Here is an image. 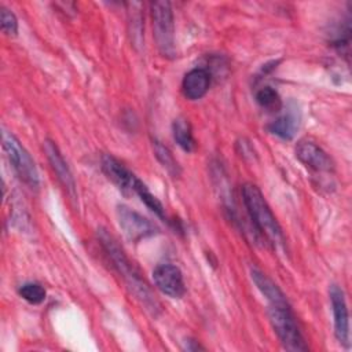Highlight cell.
Here are the masks:
<instances>
[{
    "instance_id": "1",
    "label": "cell",
    "mask_w": 352,
    "mask_h": 352,
    "mask_svg": "<svg viewBox=\"0 0 352 352\" xmlns=\"http://www.w3.org/2000/svg\"><path fill=\"white\" fill-rule=\"evenodd\" d=\"M98 239L102 245L103 250L111 260L114 268L117 272L122 276L124 282L129 287V290L135 294V297L146 307L147 311H150L153 315H157L160 309V304L155 300L154 294L151 293L150 287L144 282V279L140 276L139 271L131 263V260L126 257L122 248L118 245L116 238L106 230V228H98Z\"/></svg>"
},
{
    "instance_id": "2",
    "label": "cell",
    "mask_w": 352,
    "mask_h": 352,
    "mask_svg": "<svg viewBox=\"0 0 352 352\" xmlns=\"http://www.w3.org/2000/svg\"><path fill=\"white\" fill-rule=\"evenodd\" d=\"M242 201L253 221L256 230L263 235V238L272 245H285V236L282 228L264 199L260 188L252 183L242 186Z\"/></svg>"
},
{
    "instance_id": "3",
    "label": "cell",
    "mask_w": 352,
    "mask_h": 352,
    "mask_svg": "<svg viewBox=\"0 0 352 352\" xmlns=\"http://www.w3.org/2000/svg\"><path fill=\"white\" fill-rule=\"evenodd\" d=\"M268 318L276 337L285 349L293 352L308 351V345L289 302L268 304Z\"/></svg>"
},
{
    "instance_id": "4",
    "label": "cell",
    "mask_w": 352,
    "mask_h": 352,
    "mask_svg": "<svg viewBox=\"0 0 352 352\" xmlns=\"http://www.w3.org/2000/svg\"><path fill=\"white\" fill-rule=\"evenodd\" d=\"M3 148L19 176V179L28 184L30 188H37L40 184V176L38 170L36 168V164L28 150L23 147V144L18 140V138L11 133L4 131L3 132Z\"/></svg>"
},
{
    "instance_id": "5",
    "label": "cell",
    "mask_w": 352,
    "mask_h": 352,
    "mask_svg": "<svg viewBox=\"0 0 352 352\" xmlns=\"http://www.w3.org/2000/svg\"><path fill=\"white\" fill-rule=\"evenodd\" d=\"M151 21L153 34L160 52L164 56L175 55V23L173 12L169 1H153L151 3Z\"/></svg>"
},
{
    "instance_id": "6",
    "label": "cell",
    "mask_w": 352,
    "mask_h": 352,
    "mask_svg": "<svg viewBox=\"0 0 352 352\" xmlns=\"http://www.w3.org/2000/svg\"><path fill=\"white\" fill-rule=\"evenodd\" d=\"M117 220L122 234L131 242H139L157 232V227L148 219L125 205L117 206Z\"/></svg>"
},
{
    "instance_id": "7",
    "label": "cell",
    "mask_w": 352,
    "mask_h": 352,
    "mask_svg": "<svg viewBox=\"0 0 352 352\" xmlns=\"http://www.w3.org/2000/svg\"><path fill=\"white\" fill-rule=\"evenodd\" d=\"M296 157L307 168L315 172L330 173L334 170V162L331 157L315 142L300 140L296 146Z\"/></svg>"
},
{
    "instance_id": "8",
    "label": "cell",
    "mask_w": 352,
    "mask_h": 352,
    "mask_svg": "<svg viewBox=\"0 0 352 352\" xmlns=\"http://www.w3.org/2000/svg\"><path fill=\"white\" fill-rule=\"evenodd\" d=\"M153 280L157 289L172 298H180L186 293L182 271L172 264H160L153 271Z\"/></svg>"
},
{
    "instance_id": "9",
    "label": "cell",
    "mask_w": 352,
    "mask_h": 352,
    "mask_svg": "<svg viewBox=\"0 0 352 352\" xmlns=\"http://www.w3.org/2000/svg\"><path fill=\"white\" fill-rule=\"evenodd\" d=\"M331 311H333V320H334V334L337 341L344 345L349 346V316L348 308L344 297V292L338 285H331L329 289Z\"/></svg>"
},
{
    "instance_id": "10",
    "label": "cell",
    "mask_w": 352,
    "mask_h": 352,
    "mask_svg": "<svg viewBox=\"0 0 352 352\" xmlns=\"http://www.w3.org/2000/svg\"><path fill=\"white\" fill-rule=\"evenodd\" d=\"M43 148H44V151L47 154V158H48V162H50L52 170L55 172L58 180L60 182V184L67 190V192L70 195H74L76 182H74L73 173H72L67 162L65 161L62 153L59 151L58 146L55 144V142H52L50 139H45L44 144H43Z\"/></svg>"
},
{
    "instance_id": "11",
    "label": "cell",
    "mask_w": 352,
    "mask_h": 352,
    "mask_svg": "<svg viewBox=\"0 0 352 352\" xmlns=\"http://www.w3.org/2000/svg\"><path fill=\"white\" fill-rule=\"evenodd\" d=\"M210 87V73L206 69L195 67L186 73L182 81L183 95L190 100H198L206 95Z\"/></svg>"
},
{
    "instance_id": "12",
    "label": "cell",
    "mask_w": 352,
    "mask_h": 352,
    "mask_svg": "<svg viewBox=\"0 0 352 352\" xmlns=\"http://www.w3.org/2000/svg\"><path fill=\"white\" fill-rule=\"evenodd\" d=\"M100 166L103 173L121 190L131 191L133 179L136 177L135 173H132L122 162H120L117 158H114L110 154L102 155Z\"/></svg>"
},
{
    "instance_id": "13",
    "label": "cell",
    "mask_w": 352,
    "mask_h": 352,
    "mask_svg": "<svg viewBox=\"0 0 352 352\" xmlns=\"http://www.w3.org/2000/svg\"><path fill=\"white\" fill-rule=\"evenodd\" d=\"M252 280L254 282L256 287L260 290V293L267 298L268 304H279V302H287L285 294L282 290L274 283L271 278H268L264 272H261L257 268L250 270Z\"/></svg>"
},
{
    "instance_id": "14",
    "label": "cell",
    "mask_w": 352,
    "mask_h": 352,
    "mask_svg": "<svg viewBox=\"0 0 352 352\" xmlns=\"http://www.w3.org/2000/svg\"><path fill=\"white\" fill-rule=\"evenodd\" d=\"M298 124H300V117L297 116V111H294L293 109V110H287L285 114H282L275 121L268 124L267 128L272 135L283 140H292L298 129Z\"/></svg>"
},
{
    "instance_id": "15",
    "label": "cell",
    "mask_w": 352,
    "mask_h": 352,
    "mask_svg": "<svg viewBox=\"0 0 352 352\" xmlns=\"http://www.w3.org/2000/svg\"><path fill=\"white\" fill-rule=\"evenodd\" d=\"M172 135L175 142L177 143V146L191 153L195 150L197 147V142L194 139L192 135V129H191V124L188 122L187 118L184 117H177L173 124H172Z\"/></svg>"
},
{
    "instance_id": "16",
    "label": "cell",
    "mask_w": 352,
    "mask_h": 352,
    "mask_svg": "<svg viewBox=\"0 0 352 352\" xmlns=\"http://www.w3.org/2000/svg\"><path fill=\"white\" fill-rule=\"evenodd\" d=\"M131 191H133V192L140 198V201H142L153 213H155V214H157L160 219H162L164 221L166 220V214H165V209H164L162 204L157 199V197H155L154 194H151V191L147 188V186H146L140 179H138V176L133 179Z\"/></svg>"
},
{
    "instance_id": "17",
    "label": "cell",
    "mask_w": 352,
    "mask_h": 352,
    "mask_svg": "<svg viewBox=\"0 0 352 352\" xmlns=\"http://www.w3.org/2000/svg\"><path fill=\"white\" fill-rule=\"evenodd\" d=\"M153 150H154V155L158 160V162L164 166V169L168 170L169 175L172 176H179L180 175V165L179 162L175 160L173 154L170 153V150L164 146L160 140L154 139L153 140Z\"/></svg>"
},
{
    "instance_id": "18",
    "label": "cell",
    "mask_w": 352,
    "mask_h": 352,
    "mask_svg": "<svg viewBox=\"0 0 352 352\" xmlns=\"http://www.w3.org/2000/svg\"><path fill=\"white\" fill-rule=\"evenodd\" d=\"M256 102L268 111H278L282 106L278 92L271 87H263L256 92Z\"/></svg>"
},
{
    "instance_id": "19",
    "label": "cell",
    "mask_w": 352,
    "mask_h": 352,
    "mask_svg": "<svg viewBox=\"0 0 352 352\" xmlns=\"http://www.w3.org/2000/svg\"><path fill=\"white\" fill-rule=\"evenodd\" d=\"M19 296L28 301L29 304H33V305H38L41 304L44 300H45V289L40 285V283H36V282H28V283H23L19 290H18Z\"/></svg>"
},
{
    "instance_id": "20",
    "label": "cell",
    "mask_w": 352,
    "mask_h": 352,
    "mask_svg": "<svg viewBox=\"0 0 352 352\" xmlns=\"http://www.w3.org/2000/svg\"><path fill=\"white\" fill-rule=\"evenodd\" d=\"M0 23H1V30L4 34L14 37L18 33V19L15 16V14L6 8V7H0Z\"/></svg>"
},
{
    "instance_id": "21",
    "label": "cell",
    "mask_w": 352,
    "mask_h": 352,
    "mask_svg": "<svg viewBox=\"0 0 352 352\" xmlns=\"http://www.w3.org/2000/svg\"><path fill=\"white\" fill-rule=\"evenodd\" d=\"M184 349H187V351H199V349H204V346H201L195 340H187L186 345H184Z\"/></svg>"
}]
</instances>
